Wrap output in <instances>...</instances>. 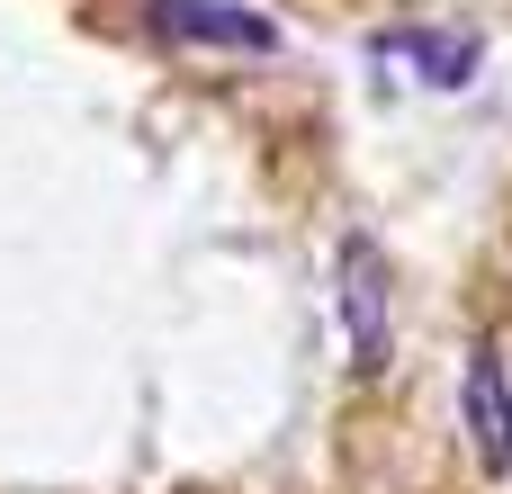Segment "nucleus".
I'll list each match as a JSON object with an SVG mask.
<instances>
[{
  "instance_id": "2",
  "label": "nucleus",
  "mask_w": 512,
  "mask_h": 494,
  "mask_svg": "<svg viewBox=\"0 0 512 494\" xmlns=\"http://www.w3.org/2000/svg\"><path fill=\"white\" fill-rule=\"evenodd\" d=\"M459 432H468V450H477L486 477H512V369H504L495 342L468 351V378H459Z\"/></svg>"
},
{
  "instance_id": "1",
  "label": "nucleus",
  "mask_w": 512,
  "mask_h": 494,
  "mask_svg": "<svg viewBox=\"0 0 512 494\" xmlns=\"http://www.w3.org/2000/svg\"><path fill=\"white\" fill-rule=\"evenodd\" d=\"M387 252H378V234H342V324H351V369H387V351H396V306H387Z\"/></svg>"
},
{
  "instance_id": "3",
  "label": "nucleus",
  "mask_w": 512,
  "mask_h": 494,
  "mask_svg": "<svg viewBox=\"0 0 512 494\" xmlns=\"http://www.w3.org/2000/svg\"><path fill=\"white\" fill-rule=\"evenodd\" d=\"M369 63H396V72H414L423 90H468L477 63H486V45L459 36V27H378V36H369Z\"/></svg>"
},
{
  "instance_id": "4",
  "label": "nucleus",
  "mask_w": 512,
  "mask_h": 494,
  "mask_svg": "<svg viewBox=\"0 0 512 494\" xmlns=\"http://www.w3.org/2000/svg\"><path fill=\"white\" fill-rule=\"evenodd\" d=\"M153 36L171 45H225V54H279V18L243 0H153Z\"/></svg>"
}]
</instances>
